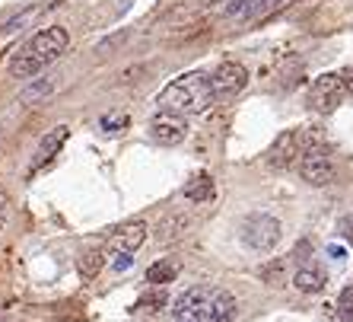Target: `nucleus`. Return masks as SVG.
Returning <instances> with one entry per match:
<instances>
[{"instance_id": "20e7f679", "label": "nucleus", "mask_w": 353, "mask_h": 322, "mask_svg": "<svg viewBox=\"0 0 353 322\" xmlns=\"http://www.w3.org/2000/svg\"><path fill=\"white\" fill-rule=\"evenodd\" d=\"M283 240V227L271 214H248L242 220V243L255 252H271Z\"/></svg>"}, {"instance_id": "b1692460", "label": "nucleus", "mask_w": 353, "mask_h": 322, "mask_svg": "<svg viewBox=\"0 0 353 322\" xmlns=\"http://www.w3.org/2000/svg\"><path fill=\"white\" fill-rule=\"evenodd\" d=\"M124 124H128V118L118 115V118H102V131H121Z\"/></svg>"}, {"instance_id": "c85d7f7f", "label": "nucleus", "mask_w": 353, "mask_h": 322, "mask_svg": "<svg viewBox=\"0 0 353 322\" xmlns=\"http://www.w3.org/2000/svg\"><path fill=\"white\" fill-rule=\"evenodd\" d=\"M341 77H344V86H347V93H353V67H350V70H344V74H341Z\"/></svg>"}, {"instance_id": "ddd939ff", "label": "nucleus", "mask_w": 353, "mask_h": 322, "mask_svg": "<svg viewBox=\"0 0 353 322\" xmlns=\"http://www.w3.org/2000/svg\"><path fill=\"white\" fill-rule=\"evenodd\" d=\"M67 134H70V131H67L64 124H58L54 131H48V134H45V138H41V144H39V153H35V163H32V169H41V166L48 163V160L54 157V153H58L61 147H64Z\"/></svg>"}, {"instance_id": "393cba45", "label": "nucleus", "mask_w": 353, "mask_h": 322, "mask_svg": "<svg viewBox=\"0 0 353 322\" xmlns=\"http://www.w3.org/2000/svg\"><path fill=\"white\" fill-rule=\"evenodd\" d=\"M26 19H32V10H26L23 17H17V19H10L7 26H3V32H17V29H23V23Z\"/></svg>"}, {"instance_id": "1a4fd4ad", "label": "nucleus", "mask_w": 353, "mask_h": 322, "mask_svg": "<svg viewBox=\"0 0 353 322\" xmlns=\"http://www.w3.org/2000/svg\"><path fill=\"white\" fill-rule=\"evenodd\" d=\"M147 240V223L143 220H134V223H124L118 227L112 236H108V252H118V256H134L140 246Z\"/></svg>"}, {"instance_id": "f03ea898", "label": "nucleus", "mask_w": 353, "mask_h": 322, "mask_svg": "<svg viewBox=\"0 0 353 322\" xmlns=\"http://www.w3.org/2000/svg\"><path fill=\"white\" fill-rule=\"evenodd\" d=\"M67 45H70V35H67L64 26L41 29V32H35L32 39L10 58V74L19 77V80H35L45 67L54 64V61L64 55Z\"/></svg>"}, {"instance_id": "39448f33", "label": "nucleus", "mask_w": 353, "mask_h": 322, "mask_svg": "<svg viewBox=\"0 0 353 322\" xmlns=\"http://www.w3.org/2000/svg\"><path fill=\"white\" fill-rule=\"evenodd\" d=\"M347 96V86H344V77L341 74H321L315 77L312 90H309V106L319 112V115H331Z\"/></svg>"}, {"instance_id": "bb28decb", "label": "nucleus", "mask_w": 353, "mask_h": 322, "mask_svg": "<svg viewBox=\"0 0 353 322\" xmlns=\"http://www.w3.org/2000/svg\"><path fill=\"white\" fill-rule=\"evenodd\" d=\"M328 256L334 258V262H344V258H347V249L344 246H328Z\"/></svg>"}, {"instance_id": "2eb2a0df", "label": "nucleus", "mask_w": 353, "mask_h": 322, "mask_svg": "<svg viewBox=\"0 0 353 322\" xmlns=\"http://www.w3.org/2000/svg\"><path fill=\"white\" fill-rule=\"evenodd\" d=\"M179 278V262L175 258H163V262H153L147 268V284L150 287H165L169 281Z\"/></svg>"}, {"instance_id": "4468645a", "label": "nucleus", "mask_w": 353, "mask_h": 322, "mask_svg": "<svg viewBox=\"0 0 353 322\" xmlns=\"http://www.w3.org/2000/svg\"><path fill=\"white\" fill-rule=\"evenodd\" d=\"M185 198L191 205H204V201L214 198V176L210 173H194L185 182Z\"/></svg>"}, {"instance_id": "f257e3e1", "label": "nucleus", "mask_w": 353, "mask_h": 322, "mask_svg": "<svg viewBox=\"0 0 353 322\" xmlns=\"http://www.w3.org/2000/svg\"><path fill=\"white\" fill-rule=\"evenodd\" d=\"M236 316L239 303L230 290L207 287V284H194L172 300L175 322H236Z\"/></svg>"}, {"instance_id": "dca6fc26", "label": "nucleus", "mask_w": 353, "mask_h": 322, "mask_svg": "<svg viewBox=\"0 0 353 322\" xmlns=\"http://www.w3.org/2000/svg\"><path fill=\"white\" fill-rule=\"evenodd\" d=\"M102 265H105V252H102V249H86V252L77 258V272H80L83 281H92V278H99Z\"/></svg>"}, {"instance_id": "f3484780", "label": "nucleus", "mask_w": 353, "mask_h": 322, "mask_svg": "<svg viewBox=\"0 0 353 322\" xmlns=\"http://www.w3.org/2000/svg\"><path fill=\"white\" fill-rule=\"evenodd\" d=\"M258 278H261L268 287H283V284H287V258H274V262L261 265Z\"/></svg>"}, {"instance_id": "423d86ee", "label": "nucleus", "mask_w": 353, "mask_h": 322, "mask_svg": "<svg viewBox=\"0 0 353 322\" xmlns=\"http://www.w3.org/2000/svg\"><path fill=\"white\" fill-rule=\"evenodd\" d=\"M245 83H248V70L239 61H223L214 74H210V86H214V96L220 102L236 100L239 93L245 90Z\"/></svg>"}, {"instance_id": "5701e85b", "label": "nucleus", "mask_w": 353, "mask_h": 322, "mask_svg": "<svg viewBox=\"0 0 353 322\" xmlns=\"http://www.w3.org/2000/svg\"><path fill=\"white\" fill-rule=\"evenodd\" d=\"M124 39H128V32H118V35H112V39H105L102 45H99V55H112V51H115Z\"/></svg>"}, {"instance_id": "412c9836", "label": "nucleus", "mask_w": 353, "mask_h": 322, "mask_svg": "<svg viewBox=\"0 0 353 322\" xmlns=\"http://www.w3.org/2000/svg\"><path fill=\"white\" fill-rule=\"evenodd\" d=\"M337 319L353 322V284L341 290V297H337Z\"/></svg>"}, {"instance_id": "aec40b11", "label": "nucleus", "mask_w": 353, "mask_h": 322, "mask_svg": "<svg viewBox=\"0 0 353 322\" xmlns=\"http://www.w3.org/2000/svg\"><path fill=\"white\" fill-rule=\"evenodd\" d=\"M296 144H299V153H309L315 147H325V134L319 128H296Z\"/></svg>"}, {"instance_id": "cd10ccee", "label": "nucleus", "mask_w": 353, "mask_h": 322, "mask_svg": "<svg viewBox=\"0 0 353 322\" xmlns=\"http://www.w3.org/2000/svg\"><path fill=\"white\" fill-rule=\"evenodd\" d=\"M7 214H10V201L0 195V230H3V223H7Z\"/></svg>"}, {"instance_id": "a878e982", "label": "nucleus", "mask_w": 353, "mask_h": 322, "mask_svg": "<svg viewBox=\"0 0 353 322\" xmlns=\"http://www.w3.org/2000/svg\"><path fill=\"white\" fill-rule=\"evenodd\" d=\"M134 265V256H118L115 258V265H112V268H115V272H128V268H131Z\"/></svg>"}, {"instance_id": "6ab92c4d", "label": "nucleus", "mask_w": 353, "mask_h": 322, "mask_svg": "<svg viewBox=\"0 0 353 322\" xmlns=\"http://www.w3.org/2000/svg\"><path fill=\"white\" fill-rule=\"evenodd\" d=\"M169 303V297H165V290L163 287H153V290H147V294H140L137 297V313H159L163 306Z\"/></svg>"}, {"instance_id": "a211bd4d", "label": "nucleus", "mask_w": 353, "mask_h": 322, "mask_svg": "<svg viewBox=\"0 0 353 322\" xmlns=\"http://www.w3.org/2000/svg\"><path fill=\"white\" fill-rule=\"evenodd\" d=\"M54 83H58L54 77H35V80L29 83V86H26L23 93H19V100L29 102V106H32V102H41L51 90H54Z\"/></svg>"}, {"instance_id": "9b49d317", "label": "nucleus", "mask_w": 353, "mask_h": 322, "mask_svg": "<svg viewBox=\"0 0 353 322\" xmlns=\"http://www.w3.org/2000/svg\"><path fill=\"white\" fill-rule=\"evenodd\" d=\"M280 3H283V0H232L230 7H226V17H230V19H248V23H258V19L271 17Z\"/></svg>"}, {"instance_id": "4be33fe9", "label": "nucleus", "mask_w": 353, "mask_h": 322, "mask_svg": "<svg viewBox=\"0 0 353 322\" xmlns=\"http://www.w3.org/2000/svg\"><path fill=\"white\" fill-rule=\"evenodd\" d=\"M337 233L353 246V214H344L341 220H337Z\"/></svg>"}, {"instance_id": "0eeeda50", "label": "nucleus", "mask_w": 353, "mask_h": 322, "mask_svg": "<svg viewBox=\"0 0 353 322\" xmlns=\"http://www.w3.org/2000/svg\"><path fill=\"white\" fill-rule=\"evenodd\" d=\"M299 176H303L309 185H328L337 176V163L328 153V147H315L309 153H303V163H299Z\"/></svg>"}, {"instance_id": "7ed1b4c3", "label": "nucleus", "mask_w": 353, "mask_h": 322, "mask_svg": "<svg viewBox=\"0 0 353 322\" xmlns=\"http://www.w3.org/2000/svg\"><path fill=\"white\" fill-rule=\"evenodd\" d=\"M210 102H216L214 96V86H210V74H185V77H175L165 90H159L157 96V106L159 112L165 115H179V118H188V115H201L210 108Z\"/></svg>"}, {"instance_id": "f8f14e48", "label": "nucleus", "mask_w": 353, "mask_h": 322, "mask_svg": "<svg viewBox=\"0 0 353 322\" xmlns=\"http://www.w3.org/2000/svg\"><path fill=\"white\" fill-rule=\"evenodd\" d=\"M293 284H296V290H303V294H319V290L328 284V272H325L319 262H303L293 274Z\"/></svg>"}, {"instance_id": "9d476101", "label": "nucleus", "mask_w": 353, "mask_h": 322, "mask_svg": "<svg viewBox=\"0 0 353 322\" xmlns=\"http://www.w3.org/2000/svg\"><path fill=\"white\" fill-rule=\"evenodd\" d=\"M296 157H299V144H296V134L293 131H283L274 138V144L268 147V153H264V163L271 166V169H277V173H283V169H290V166L296 163Z\"/></svg>"}, {"instance_id": "6e6552de", "label": "nucleus", "mask_w": 353, "mask_h": 322, "mask_svg": "<svg viewBox=\"0 0 353 322\" xmlns=\"http://www.w3.org/2000/svg\"><path fill=\"white\" fill-rule=\"evenodd\" d=\"M150 138L159 144V147H175L188 138V122L179 115H165L159 112L153 122H150Z\"/></svg>"}]
</instances>
